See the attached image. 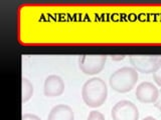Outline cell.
Masks as SVG:
<instances>
[{"label":"cell","instance_id":"52a82bcc","mask_svg":"<svg viewBox=\"0 0 161 120\" xmlns=\"http://www.w3.org/2000/svg\"><path fill=\"white\" fill-rule=\"evenodd\" d=\"M64 91V82L58 75H49L44 80L43 93L47 97L54 98L60 96Z\"/></svg>","mask_w":161,"mask_h":120},{"label":"cell","instance_id":"4fadbf2b","mask_svg":"<svg viewBox=\"0 0 161 120\" xmlns=\"http://www.w3.org/2000/svg\"><path fill=\"white\" fill-rule=\"evenodd\" d=\"M154 106L161 111V89L159 90V94H158L157 100H156V101L154 102Z\"/></svg>","mask_w":161,"mask_h":120},{"label":"cell","instance_id":"277c9868","mask_svg":"<svg viewBox=\"0 0 161 120\" xmlns=\"http://www.w3.org/2000/svg\"><path fill=\"white\" fill-rule=\"evenodd\" d=\"M113 120H138L139 110L137 106L129 100H121L112 108Z\"/></svg>","mask_w":161,"mask_h":120},{"label":"cell","instance_id":"9c48e42d","mask_svg":"<svg viewBox=\"0 0 161 120\" xmlns=\"http://www.w3.org/2000/svg\"><path fill=\"white\" fill-rule=\"evenodd\" d=\"M33 94V85L27 78H22V103L24 104L31 98Z\"/></svg>","mask_w":161,"mask_h":120},{"label":"cell","instance_id":"7a4b0ae2","mask_svg":"<svg viewBox=\"0 0 161 120\" xmlns=\"http://www.w3.org/2000/svg\"><path fill=\"white\" fill-rule=\"evenodd\" d=\"M138 78V72L133 67L125 66L117 69L111 74L109 84L114 91L119 93H127L135 87Z\"/></svg>","mask_w":161,"mask_h":120},{"label":"cell","instance_id":"30bf717a","mask_svg":"<svg viewBox=\"0 0 161 120\" xmlns=\"http://www.w3.org/2000/svg\"><path fill=\"white\" fill-rule=\"evenodd\" d=\"M153 79L158 86H161V58H160L155 70L153 71Z\"/></svg>","mask_w":161,"mask_h":120},{"label":"cell","instance_id":"7c38bea8","mask_svg":"<svg viewBox=\"0 0 161 120\" xmlns=\"http://www.w3.org/2000/svg\"><path fill=\"white\" fill-rule=\"evenodd\" d=\"M22 120H42L38 116L31 113H26L22 115Z\"/></svg>","mask_w":161,"mask_h":120},{"label":"cell","instance_id":"8992f818","mask_svg":"<svg viewBox=\"0 0 161 120\" xmlns=\"http://www.w3.org/2000/svg\"><path fill=\"white\" fill-rule=\"evenodd\" d=\"M158 94V88L149 81L140 83L135 91L136 98L142 103H154L157 100Z\"/></svg>","mask_w":161,"mask_h":120},{"label":"cell","instance_id":"8fae6325","mask_svg":"<svg viewBox=\"0 0 161 120\" xmlns=\"http://www.w3.org/2000/svg\"><path fill=\"white\" fill-rule=\"evenodd\" d=\"M87 120H105V116L102 112L98 111V110H92L89 113Z\"/></svg>","mask_w":161,"mask_h":120},{"label":"cell","instance_id":"3957f363","mask_svg":"<svg viewBox=\"0 0 161 120\" xmlns=\"http://www.w3.org/2000/svg\"><path fill=\"white\" fill-rule=\"evenodd\" d=\"M107 57L104 55H83L79 60V67L86 75L99 74L105 67Z\"/></svg>","mask_w":161,"mask_h":120},{"label":"cell","instance_id":"5b68a950","mask_svg":"<svg viewBox=\"0 0 161 120\" xmlns=\"http://www.w3.org/2000/svg\"><path fill=\"white\" fill-rule=\"evenodd\" d=\"M160 60L158 56L151 55H133L130 57V63L137 72L143 74L153 73Z\"/></svg>","mask_w":161,"mask_h":120},{"label":"cell","instance_id":"ba28073f","mask_svg":"<svg viewBox=\"0 0 161 120\" xmlns=\"http://www.w3.org/2000/svg\"><path fill=\"white\" fill-rule=\"evenodd\" d=\"M47 120H75L72 107L65 104H58L48 113Z\"/></svg>","mask_w":161,"mask_h":120},{"label":"cell","instance_id":"6da1fadb","mask_svg":"<svg viewBox=\"0 0 161 120\" xmlns=\"http://www.w3.org/2000/svg\"><path fill=\"white\" fill-rule=\"evenodd\" d=\"M108 88L102 78L93 77L85 82L82 87V97L89 107L98 108L106 102Z\"/></svg>","mask_w":161,"mask_h":120},{"label":"cell","instance_id":"5bb4252c","mask_svg":"<svg viewBox=\"0 0 161 120\" xmlns=\"http://www.w3.org/2000/svg\"><path fill=\"white\" fill-rule=\"evenodd\" d=\"M142 120H156V119L154 117H152V116H147V117L143 118Z\"/></svg>","mask_w":161,"mask_h":120}]
</instances>
